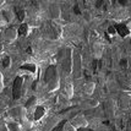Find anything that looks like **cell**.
<instances>
[{
    "label": "cell",
    "mask_w": 131,
    "mask_h": 131,
    "mask_svg": "<svg viewBox=\"0 0 131 131\" xmlns=\"http://www.w3.org/2000/svg\"><path fill=\"white\" fill-rule=\"evenodd\" d=\"M63 58L60 59V63H61V68L64 70V74H69L70 72V69H71V51L70 49L61 51Z\"/></svg>",
    "instance_id": "6da1fadb"
},
{
    "label": "cell",
    "mask_w": 131,
    "mask_h": 131,
    "mask_svg": "<svg viewBox=\"0 0 131 131\" xmlns=\"http://www.w3.org/2000/svg\"><path fill=\"white\" fill-rule=\"evenodd\" d=\"M46 82L50 88L57 86V69L55 66H49L46 71Z\"/></svg>",
    "instance_id": "7a4b0ae2"
},
{
    "label": "cell",
    "mask_w": 131,
    "mask_h": 131,
    "mask_svg": "<svg viewBox=\"0 0 131 131\" xmlns=\"http://www.w3.org/2000/svg\"><path fill=\"white\" fill-rule=\"evenodd\" d=\"M22 83H23V79L22 77H16V80L14 81V86H12V97L14 99H18L21 96V92H22Z\"/></svg>",
    "instance_id": "3957f363"
},
{
    "label": "cell",
    "mask_w": 131,
    "mask_h": 131,
    "mask_svg": "<svg viewBox=\"0 0 131 131\" xmlns=\"http://www.w3.org/2000/svg\"><path fill=\"white\" fill-rule=\"evenodd\" d=\"M115 31L121 37H126V36H129V33H130V31L127 29V27H126L125 25H116L115 26Z\"/></svg>",
    "instance_id": "277c9868"
},
{
    "label": "cell",
    "mask_w": 131,
    "mask_h": 131,
    "mask_svg": "<svg viewBox=\"0 0 131 131\" xmlns=\"http://www.w3.org/2000/svg\"><path fill=\"white\" fill-rule=\"evenodd\" d=\"M44 108L43 107H37V109H36V112H34V119L38 120L40 119L42 116H43V114H44Z\"/></svg>",
    "instance_id": "5b68a950"
},
{
    "label": "cell",
    "mask_w": 131,
    "mask_h": 131,
    "mask_svg": "<svg viewBox=\"0 0 131 131\" xmlns=\"http://www.w3.org/2000/svg\"><path fill=\"white\" fill-rule=\"evenodd\" d=\"M21 70H28L31 72H34L36 71V66L32 65V64H25V65L21 66Z\"/></svg>",
    "instance_id": "8992f818"
},
{
    "label": "cell",
    "mask_w": 131,
    "mask_h": 131,
    "mask_svg": "<svg viewBox=\"0 0 131 131\" xmlns=\"http://www.w3.org/2000/svg\"><path fill=\"white\" fill-rule=\"evenodd\" d=\"M16 14H17V17H18V20L20 21H23V18H25V11H23L22 9H18V7H16Z\"/></svg>",
    "instance_id": "52a82bcc"
},
{
    "label": "cell",
    "mask_w": 131,
    "mask_h": 131,
    "mask_svg": "<svg viewBox=\"0 0 131 131\" xmlns=\"http://www.w3.org/2000/svg\"><path fill=\"white\" fill-rule=\"evenodd\" d=\"M27 25L26 23H23V25H21L20 26V28H18V34H21V36H23V34L27 33Z\"/></svg>",
    "instance_id": "ba28073f"
},
{
    "label": "cell",
    "mask_w": 131,
    "mask_h": 131,
    "mask_svg": "<svg viewBox=\"0 0 131 131\" xmlns=\"http://www.w3.org/2000/svg\"><path fill=\"white\" fill-rule=\"evenodd\" d=\"M75 64H76V69H75V75L79 76V71H80V58L79 55H76V59H75Z\"/></svg>",
    "instance_id": "9c48e42d"
},
{
    "label": "cell",
    "mask_w": 131,
    "mask_h": 131,
    "mask_svg": "<svg viewBox=\"0 0 131 131\" xmlns=\"http://www.w3.org/2000/svg\"><path fill=\"white\" fill-rule=\"evenodd\" d=\"M9 129L11 131H18V126H17V124H15V123H11V124H9Z\"/></svg>",
    "instance_id": "30bf717a"
},
{
    "label": "cell",
    "mask_w": 131,
    "mask_h": 131,
    "mask_svg": "<svg viewBox=\"0 0 131 131\" xmlns=\"http://www.w3.org/2000/svg\"><path fill=\"white\" fill-rule=\"evenodd\" d=\"M64 125H65V120H64V121H61V123H60V124H59V125H58L53 131H63Z\"/></svg>",
    "instance_id": "8fae6325"
},
{
    "label": "cell",
    "mask_w": 131,
    "mask_h": 131,
    "mask_svg": "<svg viewBox=\"0 0 131 131\" xmlns=\"http://www.w3.org/2000/svg\"><path fill=\"white\" fill-rule=\"evenodd\" d=\"M34 102H36V98H34V97H31V98H29V99H28V102L26 103V107L28 108L29 105H32V104H33Z\"/></svg>",
    "instance_id": "7c38bea8"
},
{
    "label": "cell",
    "mask_w": 131,
    "mask_h": 131,
    "mask_svg": "<svg viewBox=\"0 0 131 131\" xmlns=\"http://www.w3.org/2000/svg\"><path fill=\"white\" fill-rule=\"evenodd\" d=\"M3 65H4V68H7V66L10 65V59H9L7 57L4 59V63H3Z\"/></svg>",
    "instance_id": "4fadbf2b"
},
{
    "label": "cell",
    "mask_w": 131,
    "mask_h": 131,
    "mask_svg": "<svg viewBox=\"0 0 131 131\" xmlns=\"http://www.w3.org/2000/svg\"><path fill=\"white\" fill-rule=\"evenodd\" d=\"M108 32L109 33H115V32H116V31H115V27H109V29H108Z\"/></svg>",
    "instance_id": "5bb4252c"
},
{
    "label": "cell",
    "mask_w": 131,
    "mask_h": 131,
    "mask_svg": "<svg viewBox=\"0 0 131 131\" xmlns=\"http://www.w3.org/2000/svg\"><path fill=\"white\" fill-rule=\"evenodd\" d=\"M0 131H7V127L5 125H0Z\"/></svg>",
    "instance_id": "9a60e30c"
},
{
    "label": "cell",
    "mask_w": 131,
    "mask_h": 131,
    "mask_svg": "<svg viewBox=\"0 0 131 131\" xmlns=\"http://www.w3.org/2000/svg\"><path fill=\"white\" fill-rule=\"evenodd\" d=\"M77 131H92L91 129H79Z\"/></svg>",
    "instance_id": "2e32d148"
},
{
    "label": "cell",
    "mask_w": 131,
    "mask_h": 131,
    "mask_svg": "<svg viewBox=\"0 0 131 131\" xmlns=\"http://www.w3.org/2000/svg\"><path fill=\"white\" fill-rule=\"evenodd\" d=\"M75 12H76V14H80V11H79V7H77V6H75Z\"/></svg>",
    "instance_id": "e0dca14e"
},
{
    "label": "cell",
    "mask_w": 131,
    "mask_h": 131,
    "mask_svg": "<svg viewBox=\"0 0 131 131\" xmlns=\"http://www.w3.org/2000/svg\"><path fill=\"white\" fill-rule=\"evenodd\" d=\"M102 4H103V1H98V3H97V6H101Z\"/></svg>",
    "instance_id": "ac0fdd59"
}]
</instances>
